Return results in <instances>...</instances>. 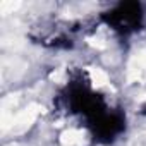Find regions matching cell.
Wrapping results in <instances>:
<instances>
[{
  "instance_id": "6da1fadb",
  "label": "cell",
  "mask_w": 146,
  "mask_h": 146,
  "mask_svg": "<svg viewBox=\"0 0 146 146\" xmlns=\"http://www.w3.org/2000/svg\"><path fill=\"white\" fill-rule=\"evenodd\" d=\"M38 110H40V107H36V105H31L29 108L23 110L21 113H17V115L12 119V127H14L16 131H23V129H26V127L35 120Z\"/></svg>"
},
{
  "instance_id": "7a4b0ae2",
  "label": "cell",
  "mask_w": 146,
  "mask_h": 146,
  "mask_svg": "<svg viewBox=\"0 0 146 146\" xmlns=\"http://www.w3.org/2000/svg\"><path fill=\"white\" fill-rule=\"evenodd\" d=\"M60 141H62V144H64V146H79V144H83L84 136H83V132H81V131L70 129V131H65V132L62 134Z\"/></svg>"
},
{
  "instance_id": "3957f363",
  "label": "cell",
  "mask_w": 146,
  "mask_h": 146,
  "mask_svg": "<svg viewBox=\"0 0 146 146\" xmlns=\"http://www.w3.org/2000/svg\"><path fill=\"white\" fill-rule=\"evenodd\" d=\"M90 74H91V79H93V83H95L96 86H103V84L108 83L107 74H105L103 70H100V69H91V70H90Z\"/></svg>"
},
{
  "instance_id": "277c9868",
  "label": "cell",
  "mask_w": 146,
  "mask_h": 146,
  "mask_svg": "<svg viewBox=\"0 0 146 146\" xmlns=\"http://www.w3.org/2000/svg\"><path fill=\"white\" fill-rule=\"evenodd\" d=\"M134 64H136V67H131V69H134V70L146 69V50H144V52H139V53L134 57Z\"/></svg>"
}]
</instances>
